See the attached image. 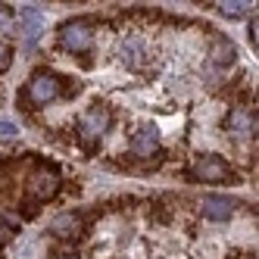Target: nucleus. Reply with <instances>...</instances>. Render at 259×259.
I'll use <instances>...</instances> for the list:
<instances>
[{
    "label": "nucleus",
    "mask_w": 259,
    "mask_h": 259,
    "mask_svg": "<svg viewBox=\"0 0 259 259\" xmlns=\"http://www.w3.org/2000/svg\"><path fill=\"white\" fill-rule=\"evenodd\" d=\"M109 122H113V113H109V106L94 103L91 109H84V116L78 119V138H81L88 147H94V144L109 132Z\"/></svg>",
    "instance_id": "nucleus-1"
},
{
    "label": "nucleus",
    "mask_w": 259,
    "mask_h": 259,
    "mask_svg": "<svg viewBox=\"0 0 259 259\" xmlns=\"http://www.w3.org/2000/svg\"><path fill=\"white\" fill-rule=\"evenodd\" d=\"M60 91H63V81L53 75V72H38L31 81H28V88H25V103L31 106V109H38V106H47V103H53L60 97ZM25 106V109H28Z\"/></svg>",
    "instance_id": "nucleus-2"
},
{
    "label": "nucleus",
    "mask_w": 259,
    "mask_h": 259,
    "mask_svg": "<svg viewBox=\"0 0 259 259\" xmlns=\"http://www.w3.org/2000/svg\"><path fill=\"white\" fill-rule=\"evenodd\" d=\"M60 44L69 53H88L94 47V25L88 19H72L60 28Z\"/></svg>",
    "instance_id": "nucleus-3"
},
{
    "label": "nucleus",
    "mask_w": 259,
    "mask_h": 259,
    "mask_svg": "<svg viewBox=\"0 0 259 259\" xmlns=\"http://www.w3.org/2000/svg\"><path fill=\"white\" fill-rule=\"evenodd\" d=\"M60 184H63L60 172L53 169V165H38V172L28 178V197L34 203H47V200H53V194L60 191Z\"/></svg>",
    "instance_id": "nucleus-4"
},
{
    "label": "nucleus",
    "mask_w": 259,
    "mask_h": 259,
    "mask_svg": "<svg viewBox=\"0 0 259 259\" xmlns=\"http://www.w3.org/2000/svg\"><path fill=\"white\" fill-rule=\"evenodd\" d=\"M194 178L206 184H225L231 181V165L222 156H200V162L194 165Z\"/></svg>",
    "instance_id": "nucleus-5"
},
{
    "label": "nucleus",
    "mask_w": 259,
    "mask_h": 259,
    "mask_svg": "<svg viewBox=\"0 0 259 259\" xmlns=\"http://www.w3.org/2000/svg\"><path fill=\"white\" fill-rule=\"evenodd\" d=\"M156 147H159V132H156L153 125H144L141 132H135V138H132V153L138 159H150L156 153Z\"/></svg>",
    "instance_id": "nucleus-6"
},
{
    "label": "nucleus",
    "mask_w": 259,
    "mask_h": 259,
    "mask_svg": "<svg viewBox=\"0 0 259 259\" xmlns=\"http://www.w3.org/2000/svg\"><path fill=\"white\" fill-rule=\"evenodd\" d=\"M200 209H203V215H206L209 222H228V219H231V212H234V203H231L228 197L209 194V197H203Z\"/></svg>",
    "instance_id": "nucleus-7"
},
{
    "label": "nucleus",
    "mask_w": 259,
    "mask_h": 259,
    "mask_svg": "<svg viewBox=\"0 0 259 259\" xmlns=\"http://www.w3.org/2000/svg\"><path fill=\"white\" fill-rule=\"evenodd\" d=\"M225 128H228V132H234V135H253L256 132V113H250V109H244V106H237V109H231V116L225 119Z\"/></svg>",
    "instance_id": "nucleus-8"
},
{
    "label": "nucleus",
    "mask_w": 259,
    "mask_h": 259,
    "mask_svg": "<svg viewBox=\"0 0 259 259\" xmlns=\"http://www.w3.org/2000/svg\"><path fill=\"white\" fill-rule=\"evenodd\" d=\"M50 231L57 237H78L81 234V215L78 212H63L50 222Z\"/></svg>",
    "instance_id": "nucleus-9"
},
{
    "label": "nucleus",
    "mask_w": 259,
    "mask_h": 259,
    "mask_svg": "<svg viewBox=\"0 0 259 259\" xmlns=\"http://www.w3.org/2000/svg\"><path fill=\"white\" fill-rule=\"evenodd\" d=\"M212 57H215V63H219V66H231V63H234V57H237V50H234V44H231V41L215 38V50H212Z\"/></svg>",
    "instance_id": "nucleus-10"
},
{
    "label": "nucleus",
    "mask_w": 259,
    "mask_h": 259,
    "mask_svg": "<svg viewBox=\"0 0 259 259\" xmlns=\"http://www.w3.org/2000/svg\"><path fill=\"white\" fill-rule=\"evenodd\" d=\"M22 16H25V34H28V38H38V34H41V16H38V10H34V7H25L22 10Z\"/></svg>",
    "instance_id": "nucleus-11"
},
{
    "label": "nucleus",
    "mask_w": 259,
    "mask_h": 259,
    "mask_svg": "<svg viewBox=\"0 0 259 259\" xmlns=\"http://www.w3.org/2000/svg\"><path fill=\"white\" fill-rule=\"evenodd\" d=\"M247 10H250V4H244V0H234V4H219V13H222V16H231V19L244 16Z\"/></svg>",
    "instance_id": "nucleus-12"
},
{
    "label": "nucleus",
    "mask_w": 259,
    "mask_h": 259,
    "mask_svg": "<svg viewBox=\"0 0 259 259\" xmlns=\"http://www.w3.org/2000/svg\"><path fill=\"white\" fill-rule=\"evenodd\" d=\"M10 63H13V47L0 41V72H4V69H10Z\"/></svg>",
    "instance_id": "nucleus-13"
},
{
    "label": "nucleus",
    "mask_w": 259,
    "mask_h": 259,
    "mask_svg": "<svg viewBox=\"0 0 259 259\" xmlns=\"http://www.w3.org/2000/svg\"><path fill=\"white\" fill-rule=\"evenodd\" d=\"M10 31H13V16L0 7V34H10Z\"/></svg>",
    "instance_id": "nucleus-14"
},
{
    "label": "nucleus",
    "mask_w": 259,
    "mask_h": 259,
    "mask_svg": "<svg viewBox=\"0 0 259 259\" xmlns=\"http://www.w3.org/2000/svg\"><path fill=\"white\" fill-rule=\"evenodd\" d=\"M16 135V125L7 122V119H0V138H13Z\"/></svg>",
    "instance_id": "nucleus-15"
},
{
    "label": "nucleus",
    "mask_w": 259,
    "mask_h": 259,
    "mask_svg": "<svg viewBox=\"0 0 259 259\" xmlns=\"http://www.w3.org/2000/svg\"><path fill=\"white\" fill-rule=\"evenodd\" d=\"M256 41H259V38H256V16H253V22H250V44L256 47Z\"/></svg>",
    "instance_id": "nucleus-16"
}]
</instances>
